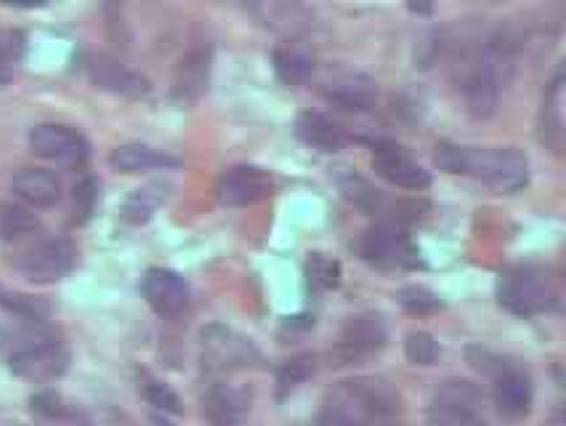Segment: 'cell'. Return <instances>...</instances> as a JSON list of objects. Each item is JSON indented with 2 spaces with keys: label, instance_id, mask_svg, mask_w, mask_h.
I'll use <instances>...</instances> for the list:
<instances>
[{
  "label": "cell",
  "instance_id": "11",
  "mask_svg": "<svg viewBox=\"0 0 566 426\" xmlns=\"http://www.w3.org/2000/svg\"><path fill=\"white\" fill-rule=\"evenodd\" d=\"M373 168L375 174L384 176L388 185L399 189H410V193H420L431 185V174L423 166L412 160L399 144L380 142L373 149Z\"/></svg>",
  "mask_w": 566,
  "mask_h": 426
},
{
  "label": "cell",
  "instance_id": "29",
  "mask_svg": "<svg viewBox=\"0 0 566 426\" xmlns=\"http://www.w3.org/2000/svg\"><path fill=\"white\" fill-rule=\"evenodd\" d=\"M405 352H407V360H410V363L426 365V368H429V365L437 363L439 344H437V341H433L431 333L415 331L405 341Z\"/></svg>",
  "mask_w": 566,
  "mask_h": 426
},
{
  "label": "cell",
  "instance_id": "34",
  "mask_svg": "<svg viewBox=\"0 0 566 426\" xmlns=\"http://www.w3.org/2000/svg\"><path fill=\"white\" fill-rule=\"evenodd\" d=\"M94 202H96V181L91 179H83L81 185L75 187V219L77 221H85L94 211Z\"/></svg>",
  "mask_w": 566,
  "mask_h": 426
},
{
  "label": "cell",
  "instance_id": "37",
  "mask_svg": "<svg viewBox=\"0 0 566 426\" xmlns=\"http://www.w3.org/2000/svg\"><path fill=\"white\" fill-rule=\"evenodd\" d=\"M11 9H41V6H49L51 0H3Z\"/></svg>",
  "mask_w": 566,
  "mask_h": 426
},
{
  "label": "cell",
  "instance_id": "4",
  "mask_svg": "<svg viewBox=\"0 0 566 426\" xmlns=\"http://www.w3.org/2000/svg\"><path fill=\"white\" fill-rule=\"evenodd\" d=\"M465 174H476L497 193H518L530 181V163L516 149H482L471 153L465 163Z\"/></svg>",
  "mask_w": 566,
  "mask_h": 426
},
{
  "label": "cell",
  "instance_id": "31",
  "mask_svg": "<svg viewBox=\"0 0 566 426\" xmlns=\"http://www.w3.org/2000/svg\"><path fill=\"white\" fill-rule=\"evenodd\" d=\"M314 371V360L312 357H293L287 360L285 365L280 368V376H276V382H280V389L287 392V389H295L301 382H306L308 376H312Z\"/></svg>",
  "mask_w": 566,
  "mask_h": 426
},
{
  "label": "cell",
  "instance_id": "2",
  "mask_svg": "<svg viewBox=\"0 0 566 426\" xmlns=\"http://www.w3.org/2000/svg\"><path fill=\"white\" fill-rule=\"evenodd\" d=\"M497 299L511 314L535 318L558 304V288L543 267H511L500 274Z\"/></svg>",
  "mask_w": 566,
  "mask_h": 426
},
{
  "label": "cell",
  "instance_id": "32",
  "mask_svg": "<svg viewBox=\"0 0 566 426\" xmlns=\"http://www.w3.org/2000/svg\"><path fill=\"white\" fill-rule=\"evenodd\" d=\"M437 166L447 170V174H465V163H469V149L458 147V144L442 142L437 144Z\"/></svg>",
  "mask_w": 566,
  "mask_h": 426
},
{
  "label": "cell",
  "instance_id": "18",
  "mask_svg": "<svg viewBox=\"0 0 566 426\" xmlns=\"http://www.w3.org/2000/svg\"><path fill=\"white\" fill-rule=\"evenodd\" d=\"M91 77H94V83L102 85V89L117 91V94L125 96H144L149 91V83L144 81V77L125 70L123 64H117L115 59L109 56H96L94 62H91Z\"/></svg>",
  "mask_w": 566,
  "mask_h": 426
},
{
  "label": "cell",
  "instance_id": "35",
  "mask_svg": "<svg viewBox=\"0 0 566 426\" xmlns=\"http://www.w3.org/2000/svg\"><path fill=\"white\" fill-rule=\"evenodd\" d=\"M32 411L41 413L45 418H62L64 413H67L62 397L54 395V392H41V395L32 397Z\"/></svg>",
  "mask_w": 566,
  "mask_h": 426
},
{
  "label": "cell",
  "instance_id": "12",
  "mask_svg": "<svg viewBox=\"0 0 566 426\" xmlns=\"http://www.w3.org/2000/svg\"><path fill=\"white\" fill-rule=\"evenodd\" d=\"M142 293L160 318H176L187 310L189 288L179 272L153 267L142 280Z\"/></svg>",
  "mask_w": 566,
  "mask_h": 426
},
{
  "label": "cell",
  "instance_id": "38",
  "mask_svg": "<svg viewBox=\"0 0 566 426\" xmlns=\"http://www.w3.org/2000/svg\"><path fill=\"white\" fill-rule=\"evenodd\" d=\"M492 3H505V0H492Z\"/></svg>",
  "mask_w": 566,
  "mask_h": 426
},
{
  "label": "cell",
  "instance_id": "17",
  "mask_svg": "<svg viewBox=\"0 0 566 426\" xmlns=\"http://www.w3.org/2000/svg\"><path fill=\"white\" fill-rule=\"evenodd\" d=\"M495 403L505 416H524L532 405V382L524 371L509 368L497 373Z\"/></svg>",
  "mask_w": 566,
  "mask_h": 426
},
{
  "label": "cell",
  "instance_id": "25",
  "mask_svg": "<svg viewBox=\"0 0 566 426\" xmlns=\"http://www.w3.org/2000/svg\"><path fill=\"white\" fill-rule=\"evenodd\" d=\"M274 70L276 75H280V81H285L287 85H301L312 77L314 62L304 54V51L287 45V49L274 51Z\"/></svg>",
  "mask_w": 566,
  "mask_h": 426
},
{
  "label": "cell",
  "instance_id": "9",
  "mask_svg": "<svg viewBox=\"0 0 566 426\" xmlns=\"http://www.w3.org/2000/svg\"><path fill=\"white\" fill-rule=\"evenodd\" d=\"M30 149L45 160L62 163V166H83L88 160V142L83 139L77 131L59 123H43V126L32 128Z\"/></svg>",
  "mask_w": 566,
  "mask_h": 426
},
{
  "label": "cell",
  "instance_id": "1",
  "mask_svg": "<svg viewBox=\"0 0 566 426\" xmlns=\"http://www.w3.org/2000/svg\"><path fill=\"white\" fill-rule=\"evenodd\" d=\"M401 395L391 382L378 376L344 382L327 395L319 422L325 424H359L386 422L399 416Z\"/></svg>",
  "mask_w": 566,
  "mask_h": 426
},
{
  "label": "cell",
  "instance_id": "14",
  "mask_svg": "<svg viewBox=\"0 0 566 426\" xmlns=\"http://www.w3.org/2000/svg\"><path fill=\"white\" fill-rule=\"evenodd\" d=\"M388 339L386 323L380 314H359V318H352L340 333V344L338 352L340 357L346 360H357V357H367L373 352L384 350Z\"/></svg>",
  "mask_w": 566,
  "mask_h": 426
},
{
  "label": "cell",
  "instance_id": "10",
  "mask_svg": "<svg viewBox=\"0 0 566 426\" xmlns=\"http://www.w3.org/2000/svg\"><path fill=\"white\" fill-rule=\"evenodd\" d=\"M361 256L375 267L394 270V267H412L418 251L405 229L397 225H378L361 240Z\"/></svg>",
  "mask_w": 566,
  "mask_h": 426
},
{
  "label": "cell",
  "instance_id": "20",
  "mask_svg": "<svg viewBox=\"0 0 566 426\" xmlns=\"http://www.w3.org/2000/svg\"><path fill=\"white\" fill-rule=\"evenodd\" d=\"M168 155L157 153V149L147 147V144H123L115 153L109 155V166L120 174H142V170H155L174 166Z\"/></svg>",
  "mask_w": 566,
  "mask_h": 426
},
{
  "label": "cell",
  "instance_id": "26",
  "mask_svg": "<svg viewBox=\"0 0 566 426\" xmlns=\"http://www.w3.org/2000/svg\"><path fill=\"white\" fill-rule=\"evenodd\" d=\"M163 198H166V193H163V187H157V185L136 189V193L130 195L128 200H125L123 216L128 221H134V225L149 221V219H153V214L157 211V206L163 202Z\"/></svg>",
  "mask_w": 566,
  "mask_h": 426
},
{
  "label": "cell",
  "instance_id": "27",
  "mask_svg": "<svg viewBox=\"0 0 566 426\" xmlns=\"http://www.w3.org/2000/svg\"><path fill=\"white\" fill-rule=\"evenodd\" d=\"M338 185H340V193L346 195V200H352L359 211H365V214L378 211L380 195H378V189L370 185V181L361 179V176H357V174H344L338 179Z\"/></svg>",
  "mask_w": 566,
  "mask_h": 426
},
{
  "label": "cell",
  "instance_id": "23",
  "mask_svg": "<svg viewBox=\"0 0 566 426\" xmlns=\"http://www.w3.org/2000/svg\"><path fill=\"white\" fill-rule=\"evenodd\" d=\"M202 405H206L208 418H213V422H237V418L245 416L248 411L245 395L221 384L210 386L208 395L202 397Z\"/></svg>",
  "mask_w": 566,
  "mask_h": 426
},
{
  "label": "cell",
  "instance_id": "6",
  "mask_svg": "<svg viewBox=\"0 0 566 426\" xmlns=\"http://www.w3.org/2000/svg\"><path fill=\"white\" fill-rule=\"evenodd\" d=\"M259 360L253 341L229 331L223 325H210L202 331V365L213 373L248 368Z\"/></svg>",
  "mask_w": 566,
  "mask_h": 426
},
{
  "label": "cell",
  "instance_id": "3",
  "mask_svg": "<svg viewBox=\"0 0 566 426\" xmlns=\"http://www.w3.org/2000/svg\"><path fill=\"white\" fill-rule=\"evenodd\" d=\"M9 368L19 378H28L35 384H49L62 378L70 368V352L56 339H35L30 344L19 346L9 357Z\"/></svg>",
  "mask_w": 566,
  "mask_h": 426
},
{
  "label": "cell",
  "instance_id": "36",
  "mask_svg": "<svg viewBox=\"0 0 566 426\" xmlns=\"http://www.w3.org/2000/svg\"><path fill=\"white\" fill-rule=\"evenodd\" d=\"M11 77H14V67H11V59L3 54V49H0V85L11 83Z\"/></svg>",
  "mask_w": 566,
  "mask_h": 426
},
{
  "label": "cell",
  "instance_id": "33",
  "mask_svg": "<svg viewBox=\"0 0 566 426\" xmlns=\"http://www.w3.org/2000/svg\"><path fill=\"white\" fill-rule=\"evenodd\" d=\"M399 301H401V306H405V310L418 312V314H426V312L439 310V299L433 297L431 291H426V288H418V285L401 288V291H399Z\"/></svg>",
  "mask_w": 566,
  "mask_h": 426
},
{
  "label": "cell",
  "instance_id": "7",
  "mask_svg": "<svg viewBox=\"0 0 566 426\" xmlns=\"http://www.w3.org/2000/svg\"><path fill=\"white\" fill-rule=\"evenodd\" d=\"M240 6L255 22L280 35L301 38L314 32V17L298 0H240Z\"/></svg>",
  "mask_w": 566,
  "mask_h": 426
},
{
  "label": "cell",
  "instance_id": "13",
  "mask_svg": "<svg viewBox=\"0 0 566 426\" xmlns=\"http://www.w3.org/2000/svg\"><path fill=\"white\" fill-rule=\"evenodd\" d=\"M272 195V179L266 170L255 166H234L223 170L219 179V200L223 206L242 208L266 200Z\"/></svg>",
  "mask_w": 566,
  "mask_h": 426
},
{
  "label": "cell",
  "instance_id": "5",
  "mask_svg": "<svg viewBox=\"0 0 566 426\" xmlns=\"http://www.w3.org/2000/svg\"><path fill=\"white\" fill-rule=\"evenodd\" d=\"M77 251L70 240L56 238V240H43L38 246H32L30 251H24L14 261V267L30 283L49 285L56 283V280L67 278L75 267Z\"/></svg>",
  "mask_w": 566,
  "mask_h": 426
},
{
  "label": "cell",
  "instance_id": "30",
  "mask_svg": "<svg viewBox=\"0 0 566 426\" xmlns=\"http://www.w3.org/2000/svg\"><path fill=\"white\" fill-rule=\"evenodd\" d=\"M142 395L157 411L181 413V399H179V395H176L174 389H170L168 384L155 382V378H147V382L142 384Z\"/></svg>",
  "mask_w": 566,
  "mask_h": 426
},
{
  "label": "cell",
  "instance_id": "16",
  "mask_svg": "<svg viewBox=\"0 0 566 426\" xmlns=\"http://www.w3.org/2000/svg\"><path fill=\"white\" fill-rule=\"evenodd\" d=\"M295 131L304 139L308 147L319 149V153H338V149L346 147L348 136L346 128L340 123H335L333 117L322 113H301L298 123H295Z\"/></svg>",
  "mask_w": 566,
  "mask_h": 426
},
{
  "label": "cell",
  "instance_id": "22",
  "mask_svg": "<svg viewBox=\"0 0 566 426\" xmlns=\"http://www.w3.org/2000/svg\"><path fill=\"white\" fill-rule=\"evenodd\" d=\"M208 67H210V54L206 49H197L192 54L184 56L179 64V75H176V94L181 100H195L208 83Z\"/></svg>",
  "mask_w": 566,
  "mask_h": 426
},
{
  "label": "cell",
  "instance_id": "28",
  "mask_svg": "<svg viewBox=\"0 0 566 426\" xmlns=\"http://www.w3.org/2000/svg\"><path fill=\"white\" fill-rule=\"evenodd\" d=\"M306 274L308 283L319 291H331V288H338L340 283V264L331 256L325 253H314L306 264Z\"/></svg>",
  "mask_w": 566,
  "mask_h": 426
},
{
  "label": "cell",
  "instance_id": "21",
  "mask_svg": "<svg viewBox=\"0 0 566 426\" xmlns=\"http://www.w3.org/2000/svg\"><path fill=\"white\" fill-rule=\"evenodd\" d=\"M564 77L558 75L556 81L551 83L548 94H545L543 102V142L548 144L556 155H562L564 149Z\"/></svg>",
  "mask_w": 566,
  "mask_h": 426
},
{
  "label": "cell",
  "instance_id": "8",
  "mask_svg": "<svg viewBox=\"0 0 566 426\" xmlns=\"http://www.w3.org/2000/svg\"><path fill=\"white\" fill-rule=\"evenodd\" d=\"M429 418L437 424H479L482 392L471 382H444L433 395Z\"/></svg>",
  "mask_w": 566,
  "mask_h": 426
},
{
  "label": "cell",
  "instance_id": "19",
  "mask_svg": "<svg viewBox=\"0 0 566 426\" xmlns=\"http://www.w3.org/2000/svg\"><path fill=\"white\" fill-rule=\"evenodd\" d=\"M327 100L346 110H370L378 100V89H375L370 77L359 75V72H348V75L333 81L331 89H327Z\"/></svg>",
  "mask_w": 566,
  "mask_h": 426
},
{
  "label": "cell",
  "instance_id": "24",
  "mask_svg": "<svg viewBox=\"0 0 566 426\" xmlns=\"http://www.w3.org/2000/svg\"><path fill=\"white\" fill-rule=\"evenodd\" d=\"M41 229V221L28 208L14 206V202H0V240L19 242L28 240Z\"/></svg>",
  "mask_w": 566,
  "mask_h": 426
},
{
  "label": "cell",
  "instance_id": "15",
  "mask_svg": "<svg viewBox=\"0 0 566 426\" xmlns=\"http://www.w3.org/2000/svg\"><path fill=\"white\" fill-rule=\"evenodd\" d=\"M17 198L32 208H51L62 198V185L51 170L45 168H22L11 181Z\"/></svg>",
  "mask_w": 566,
  "mask_h": 426
}]
</instances>
